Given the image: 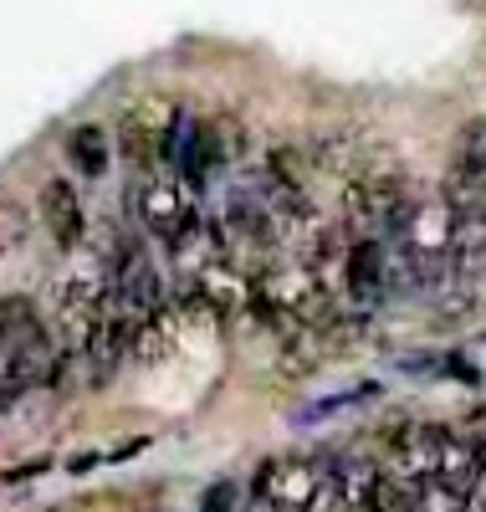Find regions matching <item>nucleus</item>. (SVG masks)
<instances>
[{"label": "nucleus", "instance_id": "obj_5", "mask_svg": "<svg viewBox=\"0 0 486 512\" xmlns=\"http://www.w3.org/2000/svg\"><path fill=\"white\" fill-rule=\"evenodd\" d=\"M67 164L77 169L82 180H103L108 164H113L108 128H103V123H77L72 134H67Z\"/></svg>", "mask_w": 486, "mask_h": 512}, {"label": "nucleus", "instance_id": "obj_10", "mask_svg": "<svg viewBox=\"0 0 486 512\" xmlns=\"http://www.w3.org/2000/svg\"><path fill=\"white\" fill-rule=\"evenodd\" d=\"M200 512H236V487L231 482H215L200 502Z\"/></svg>", "mask_w": 486, "mask_h": 512}, {"label": "nucleus", "instance_id": "obj_8", "mask_svg": "<svg viewBox=\"0 0 486 512\" xmlns=\"http://www.w3.org/2000/svg\"><path fill=\"white\" fill-rule=\"evenodd\" d=\"M31 231H36L31 210L11 195H0V256H21L31 246Z\"/></svg>", "mask_w": 486, "mask_h": 512}, {"label": "nucleus", "instance_id": "obj_7", "mask_svg": "<svg viewBox=\"0 0 486 512\" xmlns=\"http://www.w3.org/2000/svg\"><path fill=\"white\" fill-rule=\"evenodd\" d=\"M456 180L466 185H486V118H466L456 134Z\"/></svg>", "mask_w": 486, "mask_h": 512}, {"label": "nucleus", "instance_id": "obj_11", "mask_svg": "<svg viewBox=\"0 0 486 512\" xmlns=\"http://www.w3.org/2000/svg\"><path fill=\"white\" fill-rule=\"evenodd\" d=\"M471 512H486V497H471Z\"/></svg>", "mask_w": 486, "mask_h": 512}, {"label": "nucleus", "instance_id": "obj_4", "mask_svg": "<svg viewBox=\"0 0 486 512\" xmlns=\"http://www.w3.org/2000/svg\"><path fill=\"white\" fill-rule=\"evenodd\" d=\"M174 108H134L118 128V144H123V159L139 169V175H149V164L159 159V128H164V118H169Z\"/></svg>", "mask_w": 486, "mask_h": 512}, {"label": "nucleus", "instance_id": "obj_3", "mask_svg": "<svg viewBox=\"0 0 486 512\" xmlns=\"http://www.w3.org/2000/svg\"><path fill=\"white\" fill-rule=\"evenodd\" d=\"M36 216H41V226H47V236H52L57 251H77V246H82V236H87V210H82V195L72 190V180L52 175L47 185H41Z\"/></svg>", "mask_w": 486, "mask_h": 512}, {"label": "nucleus", "instance_id": "obj_2", "mask_svg": "<svg viewBox=\"0 0 486 512\" xmlns=\"http://www.w3.org/2000/svg\"><path fill=\"white\" fill-rule=\"evenodd\" d=\"M343 292L353 308H374L389 297V251L379 236H359L343 246Z\"/></svg>", "mask_w": 486, "mask_h": 512}, {"label": "nucleus", "instance_id": "obj_6", "mask_svg": "<svg viewBox=\"0 0 486 512\" xmlns=\"http://www.w3.org/2000/svg\"><path fill=\"white\" fill-rule=\"evenodd\" d=\"M307 164H318V169H328V175H348L353 169V159H359V144H353V134L348 128H318L313 139H307Z\"/></svg>", "mask_w": 486, "mask_h": 512}, {"label": "nucleus", "instance_id": "obj_1", "mask_svg": "<svg viewBox=\"0 0 486 512\" xmlns=\"http://www.w3.org/2000/svg\"><path fill=\"white\" fill-rule=\"evenodd\" d=\"M328 472L307 456H272L256 466V502H267L277 512H313L323 507Z\"/></svg>", "mask_w": 486, "mask_h": 512}, {"label": "nucleus", "instance_id": "obj_9", "mask_svg": "<svg viewBox=\"0 0 486 512\" xmlns=\"http://www.w3.org/2000/svg\"><path fill=\"white\" fill-rule=\"evenodd\" d=\"M415 512H471V497L446 487L440 477H430V482L415 487Z\"/></svg>", "mask_w": 486, "mask_h": 512}]
</instances>
